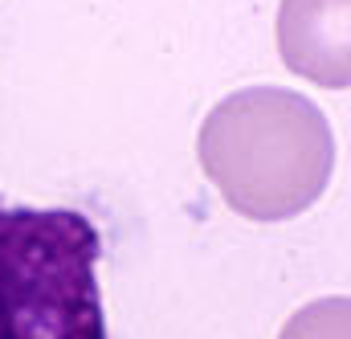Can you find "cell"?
Returning a JSON list of instances; mask_svg holds the SVG:
<instances>
[{"label":"cell","instance_id":"cell-1","mask_svg":"<svg viewBox=\"0 0 351 339\" xmlns=\"http://www.w3.org/2000/svg\"><path fill=\"white\" fill-rule=\"evenodd\" d=\"M102 233L82 209H33L0 196V339H110Z\"/></svg>","mask_w":351,"mask_h":339},{"label":"cell","instance_id":"cell-2","mask_svg":"<svg viewBox=\"0 0 351 339\" xmlns=\"http://www.w3.org/2000/svg\"><path fill=\"white\" fill-rule=\"evenodd\" d=\"M315 37L343 66V54H348V0H282V16H278L282 58L290 66L306 70Z\"/></svg>","mask_w":351,"mask_h":339}]
</instances>
